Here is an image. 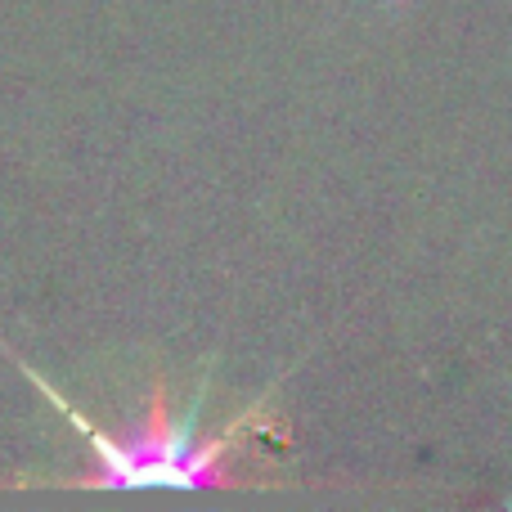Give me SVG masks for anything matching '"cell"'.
I'll return each instance as SVG.
<instances>
[{"instance_id": "cell-1", "label": "cell", "mask_w": 512, "mask_h": 512, "mask_svg": "<svg viewBox=\"0 0 512 512\" xmlns=\"http://www.w3.org/2000/svg\"><path fill=\"white\" fill-rule=\"evenodd\" d=\"M9 360L23 369V378L86 436L90 445V463L77 477H54V481H36V486H63V490H234L248 486V477H239L230 463V454L256 432L270 423V391L252 400L243 414H234L230 423L216 436L198 432V418L207 405V378L198 382L194 400L185 405V414H171L167 400V382L149 387V405L140 418H131L126 427L108 432L95 427L45 373H36L32 364H23L14 351Z\"/></svg>"}]
</instances>
